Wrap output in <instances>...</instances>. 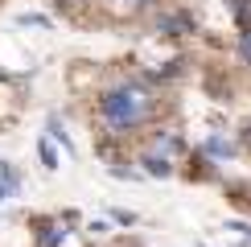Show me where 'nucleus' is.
Returning <instances> with one entry per match:
<instances>
[{
  "mask_svg": "<svg viewBox=\"0 0 251 247\" xmlns=\"http://www.w3.org/2000/svg\"><path fill=\"white\" fill-rule=\"evenodd\" d=\"M144 4H149V0H103V8H107L111 17H136Z\"/></svg>",
  "mask_w": 251,
  "mask_h": 247,
  "instance_id": "6",
  "label": "nucleus"
},
{
  "mask_svg": "<svg viewBox=\"0 0 251 247\" xmlns=\"http://www.w3.org/2000/svg\"><path fill=\"white\" fill-rule=\"evenodd\" d=\"M111 219H116L120 226H136V214L132 210H111Z\"/></svg>",
  "mask_w": 251,
  "mask_h": 247,
  "instance_id": "10",
  "label": "nucleus"
},
{
  "mask_svg": "<svg viewBox=\"0 0 251 247\" xmlns=\"http://www.w3.org/2000/svg\"><path fill=\"white\" fill-rule=\"evenodd\" d=\"M202 152H206V157H218V161H226V157H235V144H231V140H223V136H206Z\"/></svg>",
  "mask_w": 251,
  "mask_h": 247,
  "instance_id": "7",
  "label": "nucleus"
},
{
  "mask_svg": "<svg viewBox=\"0 0 251 247\" xmlns=\"http://www.w3.org/2000/svg\"><path fill=\"white\" fill-rule=\"evenodd\" d=\"M185 33H194L190 13H161L156 17V37H185Z\"/></svg>",
  "mask_w": 251,
  "mask_h": 247,
  "instance_id": "3",
  "label": "nucleus"
},
{
  "mask_svg": "<svg viewBox=\"0 0 251 247\" xmlns=\"http://www.w3.org/2000/svg\"><path fill=\"white\" fill-rule=\"evenodd\" d=\"M37 157H41V165H46L50 173L58 169V152H54V144H50V136H41V140H37Z\"/></svg>",
  "mask_w": 251,
  "mask_h": 247,
  "instance_id": "8",
  "label": "nucleus"
},
{
  "mask_svg": "<svg viewBox=\"0 0 251 247\" xmlns=\"http://www.w3.org/2000/svg\"><path fill=\"white\" fill-rule=\"evenodd\" d=\"M239 54L243 62H251V29H243V37H239Z\"/></svg>",
  "mask_w": 251,
  "mask_h": 247,
  "instance_id": "11",
  "label": "nucleus"
},
{
  "mask_svg": "<svg viewBox=\"0 0 251 247\" xmlns=\"http://www.w3.org/2000/svg\"><path fill=\"white\" fill-rule=\"evenodd\" d=\"M70 222H75V214H62V219H33L37 243L41 247H82L78 235L70 231Z\"/></svg>",
  "mask_w": 251,
  "mask_h": 247,
  "instance_id": "2",
  "label": "nucleus"
},
{
  "mask_svg": "<svg viewBox=\"0 0 251 247\" xmlns=\"http://www.w3.org/2000/svg\"><path fill=\"white\" fill-rule=\"evenodd\" d=\"M17 190H21V173H17L8 161H0V206H4L8 198H13Z\"/></svg>",
  "mask_w": 251,
  "mask_h": 247,
  "instance_id": "5",
  "label": "nucleus"
},
{
  "mask_svg": "<svg viewBox=\"0 0 251 247\" xmlns=\"http://www.w3.org/2000/svg\"><path fill=\"white\" fill-rule=\"evenodd\" d=\"M152 116H156V99L136 78H124V82H116V87H107L99 95V120L107 128V136H132Z\"/></svg>",
  "mask_w": 251,
  "mask_h": 247,
  "instance_id": "1",
  "label": "nucleus"
},
{
  "mask_svg": "<svg viewBox=\"0 0 251 247\" xmlns=\"http://www.w3.org/2000/svg\"><path fill=\"white\" fill-rule=\"evenodd\" d=\"M58 4H66V8H78V4H87V0H58Z\"/></svg>",
  "mask_w": 251,
  "mask_h": 247,
  "instance_id": "12",
  "label": "nucleus"
},
{
  "mask_svg": "<svg viewBox=\"0 0 251 247\" xmlns=\"http://www.w3.org/2000/svg\"><path fill=\"white\" fill-rule=\"evenodd\" d=\"M50 136H54V140H62V148H66V152H75V144H70V136L62 132V124H58V120H50Z\"/></svg>",
  "mask_w": 251,
  "mask_h": 247,
  "instance_id": "9",
  "label": "nucleus"
},
{
  "mask_svg": "<svg viewBox=\"0 0 251 247\" xmlns=\"http://www.w3.org/2000/svg\"><path fill=\"white\" fill-rule=\"evenodd\" d=\"M140 165H144V173H149V177H169V173H173L169 152H156V148L140 152Z\"/></svg>",
  "mask_w": 251,
  "mask_h": 247,
  "instance_id": "4",
  "label": "nucleus"
}]
</instances>
